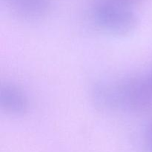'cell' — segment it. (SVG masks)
<instances>
[{"label": "cell", "instance_id": "6da1fadb", "mask_svg": "<svg viewBox=\"0 0 152 152\" xmlns=\"http://www.w3.org/2000/svg\"><path fill=\"white\" fill-rule=\"evenodd\" d=\"M93 96L102 108L142 111L152 105V86L149 79H128L117 83L96 85Z\"/></svg>", "mask_w": 152, "mask_h": 152}, {"label": "cell", "instance_id": "7a4b0ae2", "mask_svg": "<svg viewBox=\"0 0 152 152\" xmlns=\"http://www.w3.org/2000/svg\"><path fill=\"white\" fill-rule=\"evenodd\" d=\"M142 0H94L90 10L94 25L111 35L126 36L137 28Z\"/></svg>", "mask_w": 152, "mask_h": 152}, {"label": "cell", "instance_id": "3957f363", "mask_svg": "<svg viewBox=\"0 0 152 152\" xmlns=\"http://www.w3.org/2000/svg\"><path fill=\"white\" fill-rule=\"evenodd\" d=\"M13 15L26 21H37L48 16L51 0H1Z\"/></svg>", "mask_w": 152, "mask_h": 152}, {"label": "cell", "instance_id": "277c9868", "mask_svg": "<svg viewBox=\"0 0 152 152\" xmlns=\"http://www.w3.org/2000/svg\"><path fill=\"white\" fill-rule=\"evenodd\" d=\"M28 99L24 91L13 83L2 84L0 89V107L5 114L23 115L28 109Z\"/></svg>", "mask_w": 152, "mask_h": 152}, {"label": "cell", "instance_id": "5b68a950", "mask_svg": "<svg viewBox=\"0 0 152 152\" xmlns=\"http://www.w3.org/2000/svg\"><path fill=\"white\" fill-rule=\"evenodd\" d=\"M149 142L150 145H151V148L152 150V126H151V129L149 131Z\"/></svg>", "mask_w": 152, "mask_h": 152}, {"label": "cell", "instance_id": "8992f818", "mask_svg": "<svg viewBox=\"0 0 152 152\" xmlns=\"http://www.w3.org/2000/svg\"><path fill=\"white\" fill-rule=\"evenodd\" d=\"M149 80H150V83H151V86H152V74H151V77H150V78H149Z\"/></svg>", "mask_w": 152, "mask_h": 152}]
</instances>
